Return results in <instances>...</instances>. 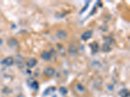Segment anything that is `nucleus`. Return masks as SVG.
Here are the masks:
<instances>
[{"mask_svg":"<svg viewBox=\"0 0 130 97\" xmlns=\"http://www.w3.org/2000/svg\"><path fill=\"white\" fill-rule=\"evenodd\" d=\"M41 58H42L44 60H47V61H48L49 60H51V54L48 52H46V51H44L42 54H41Z\"/></svg>","mask_w":130,"mask_h":97,"instance_id":"obj_5","label":"nucleus"},{"mask_svg":"<svg viewBox=\"0 0 130 97\" xmlns=\"http://www.w3.org/2000/svg\"><path fill=\"white\" fill-rule=\"evenodd\" d=\"M119 95L121 97H129V91L127 89H123L119 92Z\"/></svg>","mask_w":130,"mask_h":97,"instance_id":"obj_6","label":"nucleus"},{"mask_svg":"<svg viewBox=\"0 0 130 97\" xmlns=\"http://www.w3.org/2000/svg\"><path fill=\"white\" fill-rule=\"evenodd\" d=\"M24 97V95H22V94H20V95H19V97Z\"/></svg>","mask_w":130,"mask_h":97,"instance_id":"obj_13","label":"nucleus"},{"mask_svg":"<svg viewBox=\"0 0 130 97\" xmlns=\"http://www.w3.org/2000/svg\"><path fill=\"white\" fill-rule=\"evenodd\" d=\"M31 87L33 89H35V90H37V89H38V82H35V81L32 82V84H31Z\"/></svg>","mask_w":130,"mask_h":97,"instance_id":"obj_9","label":"nucleus"},{"mask_svg":"<svg viewBox=\"0 0 130 97\" xmlns=\"http://www.w3.org/2000/svg\"><path fill=\"white\" fill-rule=\"evenodd\" d=\"M111 50V48H109V47L107 44H104L103 45V51L105 52H108L109 51Z\"/></svg>","mask_w":130,"mask_h":97,"instance_id":"obj_11","label":"nucleus"},{"mask_svg":"<svg viewBox=\"0 0 130 97\" xmlns=\"http://www.w3.org/2000/svg\"><path fill=\"white\" fill-rule=\"evenodd\" d=\"M55 91V87H50V88H48L46 90V91L44 93V94H45L46 95L49 94V93H52L53 92H54Z\"/></svg>","mask_w":130,"mask_h":97,"instance_id":"obj_8","label":"nucleus"},{"mask_svg":"<svg viewBox=\"0 0 130 97\" xmlns=\"http://www.w3.org/2000/svg\"><path fill=\"white\" fill-rule=\"evenodd\" d=\"M37 60L35 59V58H31V59L29 60L27 62V66L28 67L32 68L35 66L37 65Z\"/></svg>","mask_w":130,"mask_h":97,"instance_id":"obj_4","label":"nucleus"},{"mask_svg":"<svg viewBox=\"0 0 130 97\" xmlns=\"http://www.w3.org/2000/svg\"><path fill=\"white\" fill-rule=\"evenodd\" d=\"M59 92L63 95H65V94H67V93H68V90L66 88H65L64 87H61L59 89Z\"/></svg>","mask_w":130,"mask_h":97,"instance_id":"obj_10","label":"nucleus"},{"mask_svg":"<svg viewBox=\"0 0 130 97\" xmlns=\"http://www.w3.org/2000/svg\"><path fill=\"white\" fill-rule=\"evenodd\" d=\"M57 36L59 39H65V38H66L67 34H66V32H65V31L60 30V31H58V32H57Z\"/></svg>","mask_w":130,"mask_h":97,"instance_id":"obj_7","label":"nucleus"},{"mask_svg":"<svg viewBox=\"0 0 130 97\" xmlns=\"http://www.w3.org/2000/svg\"><path fill=\"white\" fill-rule=\"evenodd\" d=\"M77 89H78L79 91H84V88L81 86H80V85H77Z\"/></svg>","mask_w":130,"mask_h":97,"instance_id":"obj_12","label":"nucleus"},{"mask_svg":"<svg viewBox=\"0 0 130 97\" xmlns=\"http://www.w3.org/2000/svg\"><path fill=\"white\" fill-rule=\"evenodd\" d=\"M92 31H86L82 35H81V39L83 40L86 41L87 40H89V38H90V37L92 36Z\"/></svg>","mask_w":130,"mask_h":97,"instance_id":"obj_3","label":"nucleus"},{"mask_svg":"<svg viewBox=\"0 0 130 97\" xmlns=\"http://www.w3.org/2000/svg\"><path fill=\"white\" fill-rule=\"evenodd\" d=\"M14 63V60L13 59L11 58V57H8V58H6L5 59H4L1 62V63L2 64L6 65L7 66H11Z\"/></svg>","mask_w":130,"mask_h":97,"instance_id":"obj_2","label":"nucleus"},{"mask_svg":"<svg viewBox=\"0 0 130 97\" xmlns=\"http://www.w3.org/2000/svg\"><path fill=\"white\" fill-rule=\"evenodd\" d=\"M43 73L47 77H52L54 75L55 70L52 67H47L44 70Z\"/></svg>","mask_w":130,"mask_h":97,"instance_id":"obj_1","label":"nucleus"}]
</instances>
